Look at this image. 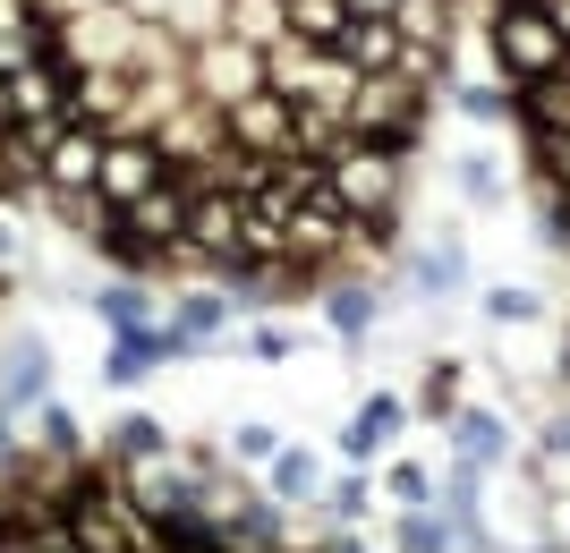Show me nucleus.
Listing matches in <instances>:
<instances>
[{
	"mask_svg": "<svg viewBox=\"0 0 570 553\" xmlns=\"http://www.w3.org/2000/svg\"><path fill=\"white\" fill-rule=\"evenodd\" d=\"M409 188H417V154H392V145H366V137L324 162V196H333V214H350L357 230H383V239H401Z\"/></svg>",
	"mask_w": 570,
	"mask_h": 553,
	"instance_id": "1",
	"label": "nucleus"
},
{
	"mask_svg": "<svg viewBox=\"0 0 570 553\" xmlns=\"http://www.w3.org/2000/svg\"><path fill=\"white\" fill-rule=\"evenodd\" d=\"M485 43H494V69H502L511 95L570 69V34H562V18H553V0H494V9H485Z\"/></svg>",
	"mask_w": 570,
	"mask_h": 553,
	"instance_id": "2",
	"label": "nucleus"
},
{
	"mask_svg": "<svg viewBox=\"0 0 570 553\" xmlns=\"http://www.w3.org/2000/svg\"><path fill=\"white\" fill-rule=\"evenodd\" d=\"M188 95L214 102L222 120H230L247 95H264V51L238 43V34H205V43H188Z\"/></svg>",
	"mask_w": 570,
	"mask_h": 553,
	"instance_id": "3",
	"label": "nucleus"
},
{
	"mask_svg": "<svg viewBox=\"0 0 570 553\" xmlns=\"http://www.w3.org/2000/svg\"><path fill=\"white\" fill-rule=\"evenodd\" d=\"M409 426H417V409H409L401 384H375L366 401L350 409V426H341V460H357V468H375V460H392L409 443Z\"/></svg>",
	"mask_w": 570,
	"mask_h": 553,
	"instance_id": "4",
	"label": "nucleus"
},
{
	"mask_svg": "<svg viewBox=\"0 0 570 553\" xmlns=\"http://www.w3.org/2000/svg\"><path fill=\"white\" fill-rule=\"evenodd\" d=\"M230 145L247 154V162H289V154H298V102H282L273 86L247 95L230 111Z\"/></svg>",
	"mask_w": 570,
	"mask_h": 553,
	"instance_id": "5",
	"label": "nucleus"
},
{
	"mask_svg": "<svg viewBox=\"0 0 570 553\" xmlns=\"http://www.w3.org/2000/svg\"><path fill=\"white\" fill-rule=\"evenodd\" d=\"M443 452L469 460V468H511V417L494 401H460L452 426H443Z\"/></svg>",
	"mask_w": 570,
	"mask_h": 553,
	"instance_id": "6",
	"label": "nucleus"
},
{
	"mask_svg": "<svg viewBox=\"0 0 570 553\" xmlns=\"http://www.w3.org/2000/svg\"><path fill=\"white\" fill-rule=\"evenodd\" d=\"M256 485H264L282 511H315V503H324V485H333V460L315 452V443H282V452L264 460Z\"/></svg>",
	"mask_w": 570,
	"mask_h": 553,
	"instance_id": "7",
	"label": "nucleus"
},
{
	"mask_svg": "<svg viewBox=\"0 0 570 553\" xmlns=\"http://www.w3.org/2000/svg\"><path fill=\"white\" fill-rule=\"evenodd\" d=\"M375 477H383V503H392V511H426L434 494H443V468H434L426 452H392Z\"/></svg>",
	"mask_w": 570,
	"mask_h": 553,
	"instance_id": "8",
	"label": "nucleus"
},
{
	"mask_svg": "<svg viewBox=\"0 0 570 553\" xmlns=\"http://www.w3.org/2000/svg\"><path fill=\"white\" fill-rule=\"evenodd\" d=\"M401 26L392 18H350V34H341V60H350L357 77H375V69H401Z\"/></svg>",
	"mask_w": 570,
	"mask_h": 553,
	"instance_id": "9",
	"label": "nucleus"
},
{
	"mask_svg": "<svg viewBox=\"0 0 570 553\" xmlns=\"http://www.w3.org/2000/svg\"><path fill=\"white\" fill-rule=\"evenodd\" d=\"M222 34H238V43L273 51L289 34V0H222Z\"/></svg>",
	"mask_w": 570,
	"mask_h": 553,
	"instance_id": "10",
	"label": "nucleus"
},
{
	"mask_svg": "<svg viewBox=\"0 0 570 553\" xmlns=\"http://www.w3.org/2000/svg\"><path fill=\"white\" fill-rule=\"evenodd\" d=\"M476 307H485V324L494 333H528V324H546V289H528V282H494V289H476Z\"/></svg>",
	"mask_w": 570,
	"mask_h": 553,
	"instance_id": "11",
	"label": "nucleus"
},
{
	"mask_svg": "<svg viewBox=\"0 0 570 553\" xmlns=\"http://www.w3.org/2000/svg\"><path fill=\"white\" fill-rule=\"evenodd\" d=\"M452 188L469 196V214H502L511 205V179H502L494 154H452Z\"/></svg>",
	"mask_w": 570,
	"mask_h": 553,
	"instance_id": "12",
	"label": "nucleus"
},
{
	"mask_svg": "<svg viewBox=\"0 0 570 553\" xmlns=\"http://www.w3.org/2000/svg\"><path fill=\"white\" fill-rule=\"evenodd\" d=\"M520 128H528V137H562V128H570V69L520 86Z\"/></svg>",
	"mask_w": 570,
	"mask_h": 553,
	"instance_id": "13",
	"label": "nucleus"
},
{
	"mask_svg": "<svg viewBox=\"0 0 570 553\" xmlns=\"http://www.w3.org/2000/svg\"><path fill=\"white\" fill-rule=\"evenodd\" d=\"M289 34L341 51V34H350V0H289Z\"/></svg>",
	"mask_w": 570,
	"mask_h": 553,
	"instance_id": "14",
	"label": "nucleus"
},
{
	"mask_svg": "<svg viewBox=\"0 0 570 553\" xmlns=\"http://www.w3.org/2000/svg\"><path fill=\"white\" fill-rule=\"evenodd\" d=\"M247 358H264V366L298 358V324H282V315H264L256 333H247Z\"/></svg>",
	"mask_w": 570,
	"mask_h": 553,
	"instance_id": "15",
	"label": "nucleus"
},
{
	"mask_svg": "<svg viewBox=\"0 0 570 553\" xmlns=\"http://www.w3.org/2000/svg\"><path fill=\"white\" fill-rule=\"evenodd\" d=\"M222 452H230L238 468H264V460L282 452V434H273V426H230V443H222Z\"/></svg>",
	"mask_w": 570,
	"mask_h": 553,
	"instance_id": "16",
	"label": "nucleus"
},
{
	"mask_svg": "<svg viewBox=\"0 0 570 553\" xmlns=\"http://www.w3.org/2000/svg\"><path fill=\"white\" fill-rule=\"evenodd\" d=\"M315 553H392V536H375V529H324V545Z\"/></svg>",
	"mask_w": 570,
	"mask_h": 553,
	"instance_id": "17",
	"label": "nucleus"
},
{
	"mask_svg": "<svg viewBox=\"0 0 570 553\" xmlns=\"http://www.w3.org/2000/svg\"><path fill=\"white\" fill-rule=\"evenodd\" d=\"M401 0H350V18H392Z\"/></svg>",
	"mask_w": 570,
	"mask_h": 553,
	"instance_id": "18",
	"label": "nucleus"
},
{
	"mask_svg": "<svg viewBox=\"0 0 570 553\" xmlns=\"http://www.w3.org/2000/svg\"><path fill=\"white\" fill-rule=\"evenodd\" d=\"M553 18H562V34H570V0H553Z\"/></svg>",
	"mask_w": 570,
	"mask_h": 553,
	"instance_id": "19",
	"label": "nucleus"
}]
</instances>
